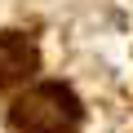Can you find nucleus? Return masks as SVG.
I'll list each match as a JSON object with an SVG mask.
<instances>
[{
  "label": "nucleus",
  "mask_w": 133,
  "mask_h": 133,
  "mask_svg": "<svg viewBox=\"0 0 133 133\" xmlns=\"http://www.w3.org/2000/svg\"><path fill=\"white\" fill-rule=\"evenodd\" d=\"M18 133H80V98L66 84H31L9 111Z\"/></svg>",
  "instance_id": "f257e3e1"
},
{
  "label": "nucleus",
  "mask_w": 133,
  "mask_h": 133,
  "mask_svg": "<svg viewBox=\"0 0 133 133\" xmlns=\"http://www.w3.org/2000/svg\"><path fill=\"white\" fill-rule=\"evenodd\" d=\"M36 66H40V53H36L31 36H22V31L0 36V89H14V84L31 80Z\"/></svg>",
  "instance_id": "f03ea898"
}]
</instances>
